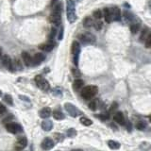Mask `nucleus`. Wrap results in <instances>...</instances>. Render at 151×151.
I'll use <instances>...</instances> for the list:
<instances>
[{"label":"nucleus","mask_w":151,"mask_h":151,"mask_svg":"<svg viewBox=\"0 0 151 151\" xmlns=\"http://www.w3.org/2000/svg\"><path fill=\"white\" fill-rule=\"evenodd\" d=\"M66 15L69 23H74L77 20V14H76V4L74 0H67L66 1Z\"/></svg>","instance_id":"1"},{"label":"nucleus","mask_w":151,"mask_h":151,"mask_svg":"<svg viewBox=\"0 0 151 151\" xmlns=\"http://www.w3.org/2000/svg\"><path fill=\"white\" fill-rule=\"evenodd\" d=\"M97 92H98V88L96 85H88V86L83 87L80 94H81L83 99L89 100V99H92L93 96H96Z\"/></svg>","instance_id":"2"},{"label":"nucleus","mask_w":151,"mask_h":151,"mask_svg":"<svg viewBox=\"0 0 151 151\" xmlns=\"http://www.w3.org/2000/svg\"><path fill=\"white\" fill-rule=\"evenodd\" d=\"M78 40L82 42V44L85 45H92L93 42H96V36H94L93 33L91 32H83V33H80L78 35Z\"/></svg>","instance_id":"3"},{"label":"nucleus","mask_w":151,"mask_h":151,"mask_svg":"<svg viewBox=\"0 0 151 151\" xmlns=\"http://www.w3.org/2000/svg\"><path fill=\"white\" fill-rule=\"evenodd\" d=\"M34 80H35L36 85L42 90V91H44V92L49 91L50 84H49V82L47 81V80L44 77H42V76H40V75L39 76H36Z\"/></svg>","instance_id":"4"},{"label":"nucleus","mask_w":151,"mask_h":151,"mask_svg":"<svg viewBox=\"0 0 151 151\" xmlns=\"http://www.w3.org/2000/svg\"><path fill=\"white\" fill-rule=\"evenodd\" d=\"M71 53L73 55V61L76 66L78 65V56L80 53V45L77 41H74L71 46Z\"/></svg>","instance_id":"5"},{"label":"nucleus","mask_w":151,"mask_h":151,"mask_svg":"<svg viewBox=\"0 0 151 151\" xmlns=\"http://www.w3.org/2000/svg\"><path fill=\"white\" fill-rule=\"evenodd\" d=\"M64 109L72 117H78V115L81 114V111H80L75 105H73L72 103H65Z\"/></svg>","instance_id":"6"},{"label":"nucleus","mask_w":151,"mask_h":151,"mask_svg":"<svg viewBox=\"0 0 151 151\" xmlns=\"http://www.w3.org/2000/svg\"><path fill=\"white\" fill-rule=\"evenodd\" d=\"M6 129L12 134H18L23 131V127L17 123L9 122L6 124Z\"/></svg>","instance_id":"7"},{"label":"nucleus","mask_w":151,"mask_h":151,"mask_svg":"<svg viewBox=\"0 0 151 151\" xmlns=\"http://www.w3.org/2000/svg\"><path fill=\"white\" fill-rule=\"evenodd\" d=\"M27 145V139L25 136H21L17 139L14 145V149L16 151H22L23 149H25Z\"/></svg>","instance_id":"8"},{"label":"nucleus","mask_w":151,"mask_h":151,"mask_svg":"<svg viewBox=\"0 0 151 151\" xmlns=\"http://www.w3.org/2000/svg\"><path fill=\"white\" fill-rule=\"evenodd\" d=\"M54 145H55L54 141L51 138H49V137H46V138H45L44 140H42V144H41V147L44 150L47 151V150H50V149L53 148Z\"/></svg>","instance_id":"9"},{"label":"nucleus","mask_w":151,"mask_h":151,"mask_svg":"<svg viewBox=\"0 0 151 151\" xmlns=\"http://www.w3.org/2000/svg\"><path fill=\"white\" fill-rule=\"evenodd\" d=\"M49 21L52 24H54L56 27L60 26V23H61V13H58V12H52L51 15L49 17Z\"/></svg>","instance_id":"10"},{"label":"nucleus","mask_w":151,"mask_h":151,"mask_svg":"<svg viewBox=\"0 0 151 151\" xmlns=\"http://www.w3.org/2000/svg\"><path fill=\"white\" fill-rule=\"evenodd\" d=\"M1 61H2V64L6 67L7 69H9V71H12L13 72V69H12V59L9 58V56L8 55H4L1 59Z\"/></svg>","instance_id":"11"},{"label":"nucleus","mask_w":151,"mask_h":151,"mask_svg":"<svg viewBox=\"0 0 151 151\" xmlns=\"http://www.w3.org/2000/svg\"><path fill=\"white\" fill-rule=\"evenodd\" d=\"M45 60V56L42 53H36L32 57V65H39Z\"/></svg>","instance_id":"12"},{"label":"nucleus","mask_w":151,"mask_h":151,"mask_svg":"<svg viewBox=\"0 0 151 151\" xmlns=\"http://www.w3.org/2000/svg\"><path fill=\"white\" fill-rule=\"evenodd\" d=\"M111 14H112V19H113V21H117V22L121 21L122 13H121V11L119 9V8H117V7L111 8Z\"/></svg>","instance_id":"13"},{"label":"nucleus","mask_w":151,"mask_h":151,"mask_svg":"<svg viewBox=\"0 0 151 151\" xmlns=\"http://www.w3.org/2000/svg\"><path fill=\"white\" fill-rule=\"evenodd\" d=\"M113 119L114 121L119 125H125L126 124V120H125V116L123 114V112L121 111H117L114 116H113Z\"/></svg>","instance_id":"14"},{"label":"nucleus","mask_w":151,"mask_h":151,"mask_svg":"<svg viewBox=\"0 0 151 151\" xmlns=\"http://www.w3.org/2000/svg\"><path fill=\"white\" fill-rule=\"evenodd\" d=\"M22 59H23V61H24V63H25L27 66H30L32 65V57L27 53V52L26 51H24L22 52Z\"/></svg>","instance_id":"15"},{"label":"nucleus","mask_w":151,"mask_h":151,"mask_svg":"<svg viewBox=\"0 0 151 151\" xmlns=\"http://www.w3.org/2000/svg\"><path fill=\"white\" fill-rule=\"evenodd\" d=\"M54 42H45V44H42L41 45H39V48L42 51H45V52H50L52 51V49L54 48Z\"/></svg>","instance_id":"16"},{"label":"nucleus","mask_w":151,"mask_h":151,"mask_svg":"<svg viewBox=\"0 0 151 151\" xmlns=\"http://www.w3.org/2000/svg\"><path fill=\"white\" fill-rule=\"evenodd\" d=\"M51 114H52V111H51V109L48 108V107H45L44 109H42V110L39 111L40 117L41 118H44V119H46V118H48Z\"/></svg>","instance_id":"17"},{"label":"nucleus","mask_w":151,"mask_h":151,"mask_svg":"<svg viewBox=\"0 0 151 151\" xmlns=\"http://www.w3.org/2000/svg\"><path fill=\"white\" fill-rule=\"evenodd\" d=\"M103 15H104V17H105V21L107 23H111L113 21L111 9H108V8L104 9H103Z\"/></svg>","instance_id":"18"},{"label":"nucleus","mask_w":151,"mask_h":151,"mask_svg":"<svg viewBox=\"0 0 151 151\" xmlns=\"http://www.w3.org/2000/svg\"><path fill=\"white\" fill-rule=\"evenodd\" d=\"M42 129L45 131H50L53 129V123L50 120H45L42 122Z\"/></svg>","instance_id":"19"},{"label":"nucleus","mask_w":151,"mask_h":151,"mask_svg":"<svg viewBox=\"0 0 151 151\" xmlns=\"http://www.w3.org/2000/svg\"><path fill=\"white\" fill-rule=\"evenodd\" d=\"M83 87H84V81L82 79L78 78V79H76L74 81V83H73V89L75 90L76 92L79 91L80 89H83Z\"/></svg>","instance_id":"20"},{"label":"nucleus","mask_w":151,"mask_h":151,"mask_svg":"<svg viewBox=\"0 0 151 151\" xmlns=\"http://www.w3.org/2000/svg\"><path fill=\"white\" fill-rule=\"evenodd\" d=\"M107 144L109 145V147H110L111 149H113V150H117L119 149L121 147V145L119 142L117 141H113V140H109L107 142Z\"/></svg>","instance_id":"21"},{"label":"nucleus","mask_w":151,"mask_h":151,"mask_svg":"<svg viewBox=\"0 0 151 151\" xmlns=\"http://www.w3.org/2000/svg\"><path fill=\"white\" fill-rule=\"evenodd\" d=\"M12 69H13V71H20V70L23 69L21 61L19 60L18 59H15L12 61Z\"/></svg>","instance_id":"22"},{"label":"nucleus","mask_w":151,"mask_h":151,"mask_svg":"<svg viewBox=\"0 0 151 151\" xmlns=\"http://www.w3.org/2000/svg\"><path fill=\"white\" fill-rule=\"evenodd\" d=\"M53 117H54V119H56V120H63L65 118L63 113L61 112L60 111H59V110H56V111H53Z\"/></svg>","instance_id":"23"},{"label":"nucleus","mask_w":151,"mask_h":151,"mask_svg":"<svg viewBox=\"0 0 151 151\" xmlns=\"http://www.w3.org/2000/svg\"><path fill=\"white\" fill-rule=\"evenodd\" d=\"M93 25V19L91 17L87 16V17L84 18V20H83V26H84V27H91Z\"/></svg>","instance_id":"24"},{"label":"nucleus","mask_w":151,"mask_h":151,"mask_svg":"<svg viewBox=\"0 0 151 151\" xmlns=\"http://www.w3.org/2000/svg\"><path fill=\"white\" fill-rule=\"evenodd\" d=\"M79 122L85 127H89V126H91L93 124V121L91 119H89V118H87V117H80Z\"/></svg>","instance_id":"25"},{"label":"nucleus","mask_w":151,"mask_h":151,"mask_svg":"<svg viewBox=\"0 0 151 151\" xmlns=\"http://www.w3.org/2000/svg\"><path fill=\"white\" fill-rule=\"evenodd\" d=\"M139 29H140L139 24L134 23V24H131L130 25V31H131V33H133V34H136V33L139 31Z\"/></svg>","instance_id":"26"},{"label":"nucleus","mask_w":151,"mask_h":151,"mask_svg":"<svg viewBox=\"0 0 151 151\" xmlns=\"http://www.w3.org/2000/svg\"><path fill=\"white\" fill-rule=\"evenodd\" d=\"M146 127V123L145 121H139L136 124V129L139 130H144Z\"/></svg>","instance_id":"27"},{"label":"nucleus","mask_w":151,"mask_h":151,"mask_svg":"<svg viewBox=\"0 0 151 151\" xmlns=\"http://www.w3.org/2000/svg\"><path fill=\"white\" fill-rule=\"evenodd\" d=\"M4 101L6 103H8L9 105H11V106L13 105L12 97V96H9V94H5V96H4Z\"/></svg>","instance_id":"28"},{"label":"nucleus","mask_w":151,"mask_h":151,"mask_svg":"<svg viewBox=\"0 0 151 151\" xmlns=\"http://www.w3.org/2000/svg\"><path fill=\"white\" fill-rule=\"evenodd\" d=\"M93 17L96 18V19L99 20V19H101V18H102L103 13H102V12L100 11V9H96V11H94V12H93Z\"/></svg>","instance_id":"29"},{"label":"nucleus","mask_w":151,"mask_h":151,"mask_svg":"<svg viewBox=\"0 0 151 151\" xmlns=\"http://www.w3.org/2000/svg\"><path fill=\"white\" fill-rule=\"evenodd\" d=\"M54 138L57 142H63L64 140V135L61 133H54Z\"/></svg>","instance_id":"30"},{"label":"nucleus","mask_w":151,"mask_h":151,"mask_svg":"<svg viewBox=\"0 0 151 151\" xmlns=\"http://www.w3.org/2000/svg\"><path fill=\"white\" fill-rule=\"evenodd\" d=\"M147 31H148L147 28H145V29L143 30V32H142V34H141V37H140V41H142V42H145V41L146 37L148 36Z\"/></svg>","instance_id":"31"},{"label":"nucleus","mask_w":151,"mask_h":151,"mask_svg":"<svg viewBox=\"0 0 151 151\" xmlns=\"http://www.w3.org/2000/svg\"><path fill=\"white\" fill-rule=\"evenodd\" d=\"M145 47H147V48H150L151 47V33H149L148 36L146 37V39L145 41Z\"/></svg>","instance_id":"32"},{"label":"nucleus","mask_w":151,"mask_h":151,"mask_svg":"<svg viewBox=\"0 0 151 151\" xmlns=\"http://www.w3.org/2000/svg\"><path fill=\"white\" fill-rule=\"evenodd\" d=\"M89 108H90V110L96 111L97 109V100H93V101H92L91 103H90L89 104Z\"/></svg>","instance_id":"33"},{"label":"nucleus","mask_w":151,"mask_h":151,"mask_svg":"<svg viewBox=\"0 0 151 151\" xmlns=\"http://www.w3.org/2000/svg\"><path fill=\"white\" fill-rule=\"evenodd\" d=\"M76 135H77V131H76L75 129H69L67 130V136L70 137V138H73Z\"/></svg>","instance_id":"34"},{"label":"nucleus","mask_w":151,"mask_h":151,"mask_svg":"<svg viewBox=\"0 0 151 151\" xmlns=\"http://www.w3.org/2000/svg\"><path fill=\"white\" fill-rule=\"evenodd\" d=\"M72 74L75 78H79V77H81V72L78 69V68H73L72 69Z\"/></svg>","instance_id":"35"},{"label":"nucleus","mask_w":151,"mask_h":151,"mask_svg":"<svg viewBox=\"0 0 151 151\" xmlns=\"http://www.w3.org/2000/svg\"><path fill=\"white\" fill-rule=\"evenodd\" d=\"M123 16H124V18H125V20L126 21H130L131 19H132V15L130 13H129V12H124L123 13Z\"/></svg>","instance_id":"36"},{"label":"nucleus","mask_w":151,"mask_h":151,"mask_svg":"<svg viewBox=\"0 0 151 151\" xmlns=\"http://www.w3.org/2000/svg\"><path fill=\"white\" fill-rule=\"evenodd\" d=\"M93 25H94V27H96V30H100L102 28V27H103V24H102L101 21H97L96 24H93Z\"/></svg>","instance_id":"37"},{"label":"nucleus","mask_w":151,"mask_h":151,"mask_svg":"<svg viewBox=\"0 0 151 151\" xmlns=\"http://www.w3.org/2000/svg\"><path fill=\"white\" fill-rule=\"evenodd\" d=\"M61 93H61V90L60 89V88H56V89H54L53 90V94H54V96H61Z\"/></svg>","instance_id":"38"},{"label":"nucleus","mask_w":151,"mask_h":151,"mask_svg":"<svg viewBox=\"0 0 151 151\" xmlns=\"http://www.w3.org/2000/svg\"><path fill=\"white\" fill-rule=\"evenodd\" d=\"M5 112H6V107H5L3 104L0 103V116H2Z\"/></svg>","instance_id":"39"},{"label":"nucleus","mask_w":151,"mask_h":151,"mask_svg":"<svg viewBox=\"0 0 151 151\" xmlns=\"http://www.w3.org/2000/svg\"><path fill=\"white\" fill-rule=\"evenodd\" d=\"M56 35V28L55 27H52V29L50 31V34H49V39H53Z\"/></svg>","instance_id":"40"},{"label":"nucleus","mask_w":151,"mask_h":151,"mask_svg":"<svg viewBox=\"0 0 151 151\" xmlns=\"http://www.w3.org/2000/svg\"><path fill=\"white\" fill-rule=\"evenodd\" d=\"M63 27H60V33H59L58 39L59 40H63Z\"/></svg>","instance_id":"41"},{"label":"nucleus","mask_w":151,"mask_h":151,"mask_svg":"<svg viewBox=\"0 0 151 151\" xmlns=\"http://www.w3.org/2000/svg\"><path fill=\"white\" fill-rule=\"evenodd\" d=\"M97 117H98V118H101L102 120H106V119H108V118H109V115H104V114H100V115H98Z\"/></svg>","instance_id":"42"},{"label":"nucleus","mask_w":151,"mask_h":151,"mask_svg":"<svg viewBox=\"0 0 151 151\" xmlns=\"http://www.w3.org/2000/svg\"><path fill=\"white\" fill-rule=\"evenodd\" d=\"M116 108H117V103H113L110 111H112L114 110V109H116Z\"/></svg>","instance_id":"43"},{"label":"nucleus","mask_w":151,"mask_h":151,"mask_svg":"<svg viewBox=\"0 0 151 151\" xmlns=\"http://www.w3.org/2000/svg\"><path fill=\"white\" fill-rule=\"evenodd\" d=\"M20 98L22 99V100H26V101H27V102H29V99H28L27 97H26V96H20Z\"/></svg>","instance_id":"44"},{"label":"nucleus","mask_w":151,"mask_h":151,"mask_svg":"<svg viewBox=\"0 0 151 151\" xmlns=\"http://www.w3.org/2000/svg\"><path fill=\"white\" fill-rule=\"evenodd\" d=\"M72 151H83V150H81V149H74Z\"/></svg>","instance_id":"45"},{"label":"nucleus","mask_w":151,"mask_h":151,"mask_svg":"<svg viewBox=\"0 0 151 151\" xmlns=\"http://www.w3.org/2000/svg\"><path fill=\"white\" fill-rule=\"evenodd\" d=\"M56 1H57V0H52V4H54V3H55Z\"/></svg>","instance_id":"46"},{"label":"nucleus","mask_w":151,"mask_h":151,"mask_svg":"<svg viewBox=\"0 0 151 151\" xmlns=\"http://www.w3.org/2000/svg\"><path fill=\"white\" fill-rule=\"evenodd\" d=\"M2 94H3L2 93V91H0V96H2Z\"/></svg>","instance_id":"47"},{"label":"nucleus","mask_w":151,"mask_h":151,"mask_svg":"<svg viewBox=\"0 0 151 151\" xmlns=\"http://www.w3.org/2000/svg\"><path fill=\"white\" fill-rule=\"evenodd\" d=\"M0 59H2L1 58V49H0Z\"/></svg>","instance_id":"48"},{"label":"nucleus","mask_w":151,"mask_h":151,"mask_svg":"<svg viewBox=\"0 0 151 151\" xmlns=\"http://www.w3.org/2000/svg\"><path fill=\"white\" fill-rule=\"evenodd\" d=\"M149 121H150V122H151V116H150V117H149Z\"/></svg>","instance_id":"49"},{"label":"nucleus","mask_w":151,"mask_h":151,"mask_svg":"<svg viewBox=\"0 0 151 151\" xmlns=\"http://www.w3.org/2000/svg\"><path fill=\"white\" fill-rule=\"evenodd\" d=\"M57 151H59V150H57Z\"/></svg>","instance_id":"50"}]
</instances>
